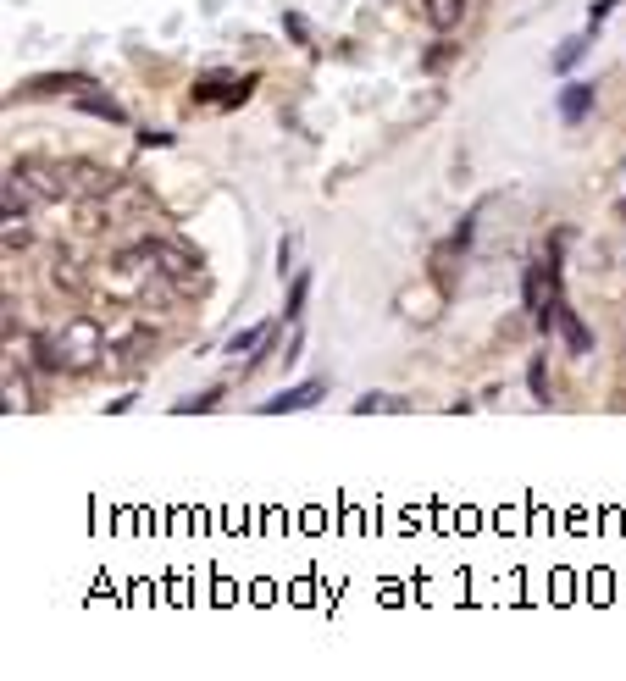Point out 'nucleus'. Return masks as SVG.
Returning <instances> with one entry per match:
<instances>
[{
    "instance_id": "obj_11",
    "label": "nucleus",
    "mask_w": 626,
    "mask_h": 681,
    "mask_svg": "<svg viewBox=\"0 0 626 681\" xmlns=\"http://www.w3.org/2000/svg\"><path fill=\"white\" fill-rule=\"evenodd\" d=\"M266 333H272V322H255V327H244V333H233L228 338V355H244V349L266 344Z\"/></svg>"
},
{
    "instance_id": "obj_9",
    "label": "nucleus",
    "mask_w": 626,
    "mask_h": 681,
    "mask_svg": "<svg viewBox=\"0 0 626 681\" xmlns=\"http://www.w3.org/2000/svg\"><path fill=\"white\" fill-rule=\"evenodd\" d=\"M78 111L106 117V122H122V106H117V100H106V95H95V89H84V95H78Z\"/></svg>"
},
{
    "instance_id": "obj_3",
    "label": "nucleus",
    "mask_w": 626,
    "mask_h": 681,
    "mask_svg": "<svg viewBox=\"0 0 626 681\" xmlns=\"http://www.w3.org/2000/svg\"><path fill=\"white\" fill-rule=\"evenodd\" d=\"M255 89V78H228V72H205L200 84H194V100H217V106H239L244 95Z\"/></svg>"
},
{
    "instance_id": "obj_4",
    "label": "nucleus",
    "mask_w": 626,
    "mask_h": 681,
    "mask_svg": "<svg viewBox=\"0 0 626 681\" xmlns=\"http://www.w3.org/2000/svg\"><path fill=\"white\" fill-rule=\"evenodd\" d=\"M322 394H327L322 383L283 388V394H272V399H266V405H261V416H289V410H311V405H316V399H322Z\"/></svg>"
},
{
    "instance_id": "obj_10",
    "label": "nucleus",
    "mask_w": 626,
    "mask_h": 681,
    "mask_svg": "<svg viewBox=\"0 0 626 681\" xmlns=\"http://www.w3.org/2000/svg\"><path fill=\"white\" fill-rule=\"evenodd\" d=\"M549 277H560V272H549V266H532L527 272V311H543V288H549Z\"/></svg>"
},
{
    "instance_id": "obj_2",
    "label": "nucleus",
    "mask_w": 626,
    "mask_h": 681,
    "mask_svg": "<svg viewBox=\"0 0 626 681\" xmlns=\"http://www.w3.org/2000/svg\"><path fill=\"white\" fill-rule=\"evenodd\" d=\"M543 327H560V338H566L571 355H588V349H593V333L577 322V311H571V305H560V299L543 311Z\"/></svg>"
},
{
    "instance_id": "obj_18",
    "label": "nucleus",
    "mask_w": 626,
    "mask_h": 681,
    "mask_svg": "<svg viewBox=\"0 0 626 681\" xmlns=\"http://www.w3.org/2000/svg\"><path fill=\"white\" fill-rule=\"evenodd\" d=\"M289 266H294V239H283V244H277V272L289 277Z\"/></svg>"
},
{
    "instance_id": "obj_7",
    "label": "nucleus",
    "mask_w": 626,
    "mask_h": 681,
    "mask_svg": "<svg viewBox=\"0 0 626 681\" xmlns=\"http://www.w3.org/2000/svg\"><path fill=\"white\" fill-rule=\"evenodd\" d=\"M593 95H599L593 84H566V89H560V117H566V122H582V117L593 111Z\"/></svg>"
},
{
    "instance_id": "obj_19",
    "label": "nucleus",
    "mask_w": 626,
    "mask_h": 681,
    "mask_svg": "<svg viewBox=\"0 0 626 681\" xmlns=\"http://www.w3.org/2000/svg\"><path fill=\"white\" fill-rule=\"evenodd\" d=\"M532 394L549 399V377H543V360H532Z\"/></svg>"
},
{
    "instance_id": "obj_16",
    "label": "nucleus",
    "mask_w": 626,
    "mask_h": 681,
    "mask_svg": "<svg viewBox=\"0 0 626 681\" xmlns=\"http://www.w3.org/2000/svg\"><path fill=\"white\" fill-rule=\"evenodd\" d=\"M6 410H28V388H17V377H6Z\"/></svg>"
},
{
    "instance_id": "obj_15",
    "label": "nucleus",
    "mask_w": 626,
    "mask_h": 681,
    "mask_svg": "<svg viewBox=\"0 0 626 681\" xmlns=\"http://www.w3.org/2000/svg\"><path fill=\"white\" fill-rule=\"evenodd\" d=\"M372 410H405V405H394L388 394H366L361 405H355V416H372Z\"/></svg>"
},
{
    "instance_id": "obj_1",
    "label": "nucleus",
    "mask_w": 626,
    "mask_h": 681,
    "mask_svg": "<svg viewBox=\"0 0 626 681\" xmlns=\"http://www.w3.org/2000/svg\"><path fill=\"white\" fill-rule=\"evenodd\" d=\"M145 255L156 261V272L167 277L172 288H183V294H200L205 288V266L194 250H183L178 239H161V233H145Z\"/></svg>"
},
{
    "instance_id": "obj_14",
    "label": "nucleus",
    "mask_w": 626,
    "mask_h": 681,
    "mask_svg": "<svg viewBox=\"0 0 626 681\" xmlns=\"http://www.w3.org/2000/svg\"><path fill=\"white\" fill-rule=\"evenodd\" d=\"M217 388H211V394H194V399H183V405H178V416H194V410H217Z\"/></svg>"
},
{
    "instance_id": "obj_6",
    "label": "nucleus",
    "mask_w": 626,
    "mask_h": 681,
    "mask_svg": "<svg viewBox=\"0 0 626 681\" xmlns=\"http://www.w3.org/2000/svg\"><path fill=\"white\" fill-rule=\"evenodd\" d=\"M67 183H73L78 194H111L117 189V178L100 172V167H89V161H73V167H67Z\"/></svg>"
},
{
    "instance_id": "obj_17",
    "label": "nucleus",
    "mask_w": 626,
    "mask_h": 681,
    "mask_svg": "<svg viewBox=\"0 0 626 681\" xmlns=\"http://www.w3.org/2000/svg\"><path fill=\"white\" fill-rule=\"evenodd\" d=\"M615 6H621V0H593V6H588V28H599L604 17L615 12Z\"/></svg>"
},
{
    "instance_id": "obj_20",
    "label": "nucleus",
    "mask_w": 626,
    "mask_h": 681,
    "mask_svg": "<svg viewBox=\"0 0 626 681\" xmlns=\"http://www.w3.org/2000/svg\"><path fill=\"white\" fill-rule=\"evenodd\" d=\"M449 50H455V45H433V56H427V72H438V67H449Z\"/></svg>"
},
{
    "instance_id": "obj_8",
    "label": "nucleus",
    "mask_w": 626,
    "mask_h": 681,
    "mask_svg": "<svg viewBox=\"0 0 626 681\" xmlns=\"http://www.w3.org/2000/svg\"><path fill=\"white\" fill-rule=\"evenodd\" d=\"M50 89H89L78 72H50V78H28V84H17V95H28V100H39V95H50Z\"/></svg>"
},
{
    "instance_id": "obj_5",
    "label": "nucleus",
    "mask_w": 626,
    "mask_h": 681,
    "mask_svg": "<svg viewBox=\"0 0 626 681\" xmlns=\"http://www.w3.org/2000/svg\"><path fill=\"white\" fill-rule=\"evenodd\" d=\"M422 17L433 34H455L466 23V0H422Z\"/></svg>"
},
{
    "instance_id": "obj_12",
    "label": "nucleus",
    "mask_w": 626,
    "mask_h": 681,
    "mask_svg": "<svg viewBox=\"0 0 626 681\" xmlns=\"http://www.w3.org/2000/svg\"><path fill=\"white\" fill-rule=\"evenodd\" d=\"M582 56H588V45H582V39H566V45L554 50V72H571Z\"/></svg>"
},
{
    "instance_id": "obj_13",
    "label": "nucleus",
    "mask_w": 626,
    "mask_h": 681,
    "mask_svg": "<svg viewBox=\"0 0 626 681\" xmlns=\"http://www.w3.org/2000/svg\"><path fill=\"white\" fill-rule=\"evenodd\" d=\"M305 294H311V272H294V288H289V316H300Z\"/></svg>"
}]
</instances>
